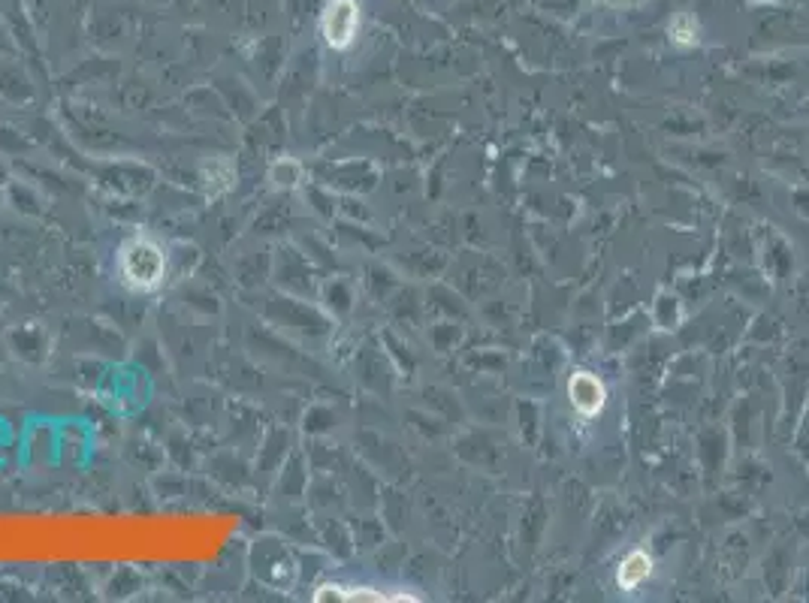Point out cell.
<instances>
[{
    "label": "cell",
    "instance_id": "1",
    "mask_svg": "<svg viewBox=\"0 0 809 603\" xmlns=\"http://www.w3.org/2000/svg\"><path fill=\"white\" fill-rule=\"evenodd\" d=\"M166 248L152 233L131 235L115 256V272L127 290L133 293H154L166 281Z\"/></svg>",
    "mask_w": 809,
    "mask_h": 603
},
{
    "label": "cell",
    "instance_id": "2",
    "mask_svg": "<svg viewBox=\"0 0 809 603\" xmlns=\"http://www.w3.org/2000/svg\"><path fill=\"white\" fill-rule=\"evenodd\" d=\"M320 34L327 39V46L335 52L353 46V39L360 34V4L357 0H330L320 18Z\"/></svg>",
    "mask_w": 809,
    "mask_h": 603
},
{
    "label": "cell",
    "instance_id": "3",
    "mask_svg": "<svg viewBox=\"0 0 809 603\" xmlns=\"http://www.w3.org/2000/svg\"><path fill=\"white\" fill-rule=\"evenodd\" d=\"M568 392H571L574 411L583 413V417H595V413H601V408H604V387H601V380L592 378L589 371H577L568 383Z\"/></svg>",
    "mask_w": 809,
    "mask_h": 603
},
{
    "label": "cell",
    "instance_id": "4",
    "mask_svg": "<svg viewBox=\"0 0 809 603\" xmlns=\"http://www.w3.org/2000/svg\"><path fill=\"white\" fill-rule=\"evenodd\" d=\"M649 573H653V558L646 556V552H631V556L619 565V573H616V582L623 591H635L640 582L649 579Z\"/></svg>",
    "mask_w": 809,
    "mask_h": 603
},
{
    "label": "cell",
    "instance_id": "5",
    "mask_svg": "<svg viewBox=\"0 0 809 603\" xmlns=\"http://www.w3.org/2000/svg\"><path fill=\"white\" fill-rule=\"evenodd\" d=\"M667 34L677 46H695L698 43V22L688 13H679L674 22H670Z\"/></svg>",
    "mask_w": 809,
    "mask_h": 603
}]
</instances>
